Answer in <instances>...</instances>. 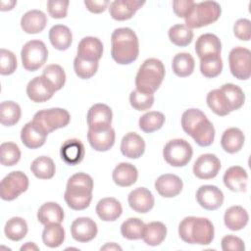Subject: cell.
<instances>
[{
    "label": "cell",
    "instance_id": "cell-30",
    "mask_svg": "<svg viewBox=\"0 0 251 251\" xmlns=\"http://www.w3.org/2000/svg\"><path fill=\"white\" fill-rule=\"evenodd\" d=\"M137 169L129 163H121L113 171L112 177L114 182L123 187L130 186L137 180Z\"/></svg>",
    "mask_w": 251,
    "mask_h": 251
},
{
    "label": "cell",
    "instance_id": "cell-16",
    "mask_svg": "<svg viewBox=\"0 0 251 251\" xmlns=\"http://www.w3.org/2000/svg\"><path fill=\"white\" fill-rule=\"evenodd\" d=\"M54 88L52 85L42 76L33 77L26 85V94L28 98L35 103H42L52 98Z\"/></svg>",
    "mask_w": 251,
    "mask_h": 251
},
{
    "label": "cell",
    "instance_id": "cell-46",
    "mask_svg": "<svg viewBox=\"0 0 251 251\" xmlns=\"http://www.w3.org/2000/svg\"><path fill=\"white\" fill-rule=\"evenodd\" d=\"M220 89L224 92L225 96L226 97L232 111L238 110L242 107L245 101V94L239 86L233 83H226L222 85Z\"/></svg>",
    "mask_w": 251,
    "mask_h": 251
},
{
    "label": "cell",
    "instance_id": "cell-21",
    "mask_svg": "<svg viewBox=\"0 0 251 251\" xmlns=\"http://www.w3.org/2000/svg\"><path fill=\"white\" fill-rule=\"evenodd\" d=\"M60 155L62 160L70 165L75 166L79 164L85 155V148L83 143L76 138H71L66 140L60 149Z\"/></svg>",
    "mask_w": 251,
    "mask_h": 251
},
{
    "label": "cell",
    "instance_id": "cell-14",
    "mask_svg": "<svg viewBox=\"0 0 251 251\" xmlns=\"http://www.w3.org/2000/svg\"><path fill=\"white\" fill-rule=\"evenodd\" d=\"M198 204L206 210H217L223 205L224 194L220 188L215 185H202L196 192Z\"/></svg>",
    "mask_w": 251,
    "mask_h": 251
},
{
    "label": "cell",
    "instance_id": "cell-38",
    "mask_svg": "<svg viewBox=\"0 0 251 251\" xmlns=\"http://www.w3.org/2000/svg\"><path fill=\"white\" fill-rule=\"evenodd\" d=\"M42 240L43 243L50 248L59 247L65 240V230L63 226L58 223L45 225L42 231Z\"/></svg>",
    "mask_w": 251,
    "mask_h": 251
},
{
    "label": "cell",
    "instance_id": "cell-1",
    "mask_svg": "<svg viewBox=\"0 0 251 251\" xmlns=\"http://www.w3.org/2000/svg\"><path fill=\"white\" fill-rule=\"evenodd\" d=\"M181 126L199 146L206 147L214 141V126L199 109L192 108L186 110L181 116Z\"/></svg>",
    "mask_w": 251,
    "mask_h": 251
},
{
    "label": "cell",
    "instance_id": "cell-22",
    "mask_svg": "<svg viewBox=\"0 0 251 251\" xmlns=\"http://www.w3.org/2000/svg\"><path fill=\"white\" fill-rule=\"evenodd\" d=\"M102 55L103 43L99 38L94 36H86L79 41L76 56L88 61L98 62Z\"/></svg>",
    "mask_w": 251,
    "mask_h": 251
},
{
    "label": "cell",
    "instance_id": "cell-9",
    "mask_svg": "<svg viewBox=\"0 0 251 251\" xmlns=\"http://www.w3.org/2000/svg\"><path fill=\"white\" fill-rule=\"evenodd\" d=\"M193 150L191 145L184 139L176 138L167 142L163 149L165 161L173 167H183L192 158Z\"/></svg>",
    "mask_w": 251,
    "mask_h": 251
},
{
    "label": "cell",
    "instance_id": "cell-25",
    "mask_svg": "<svg viewBox=\"0 0 251 251\" xmlns=\"http://www.w3.org/2000/svg\"><path fill=\"white\" fill-rule=\"evenodd\" d=\"M221 40L213 33H204L195 42V52L200 59L210 55H221Z\"/></svg>",
    "mask_w": 251,
    "mask_h": 251
},
{
    "label": "cell",
    "instance_id": "cell-44",
    "mask_svg": "<svg viewBox=\"0 0 251 251\" xmlns=\"http://www.w3.org/2000/svg\"><path fill=\"white\" fill-rule=\"evenodd\" d=\"M42 76L52 85L55 91L63 88L66 82V74L64 69L57 64H51L44 68Z\"/></svg>",
    "mask_w": 251,
    "mask_h": 251
},
{
    "label": "cell",
    "instance_id": "cell-41",
    "mask_svg": "<svg viewBox=\"0 0 251 251\" xmlns=\"http://www.w3.org/2000/svg\"><path fill=\"white\" fill-rule=\"evenodd\" d=\"M168 34L171 42L179 47L189 45L193 39L192 29L182 24H177L171 26Z\"/></svg>",
    "mask_w": 251,
    "mask_h": 251
},
{
    "label": "cell",
    "instance_id": "cell-23",
    "mask_svg": "<svg viewBox=\"0 0 251 251\" xmlns=\"http://www.w3.org/2000/svg\"><path fill=\"white\" fill-rule=\"evenodd\" d=\"M223 179L225 185L229 190L234 192H241L245 191L246 189L248 175L242 167L232 166L225 172Z\"/></svg>",
    "mask_w": 251,
    "mask_h": 251
},
{
    "label": "cell",
    "instance_id": "cell-8",
    "mask_svg": "<svg viewBox=\"0 0 251 251\" xmlns=\"http://www.w3.org/2000/svg\"><path fill=\"white\" fill-rule=\"evenodd\" d=\"M48 58V50L41 40H29L22 48L21 59L26 71L34 72L41 68Z\"/></svg>",
    "mask_w": 251,
    "mask_h": 251
},
{
    "label": "cell",
    "instance_id": "cell-7",
    "mask_svg": "<svg viewBox=\"0 0 251 251\" xmlns=\"http://www.w3.org/2000/svg\"><path fill=\"white\" fill-rule=\"evenodd\" d=\"M47 134L61 127H65L71 121L69 112L62 108H51L36 112L32 120Z\"/></svg>",
    "mask_w": 251,
    "mask_h": 251
},
{
    "label": "cell",
    "instance_id": "cell-49",
    "mask_svg": "<svg viewBox=\"0 0 251 251\" xmlns=\"http://www.w3.org/2000/svg\"><path fill=\"white\" fill-rule=\"evenodd\" d=\"M129 103L133 109L137 111H145L153 106L154 95L153 93H146L135 89L129 94Z\"/></svg>",
    "mask_w": 251,
    "mask_h": 251
},
{
    "label": "cell",
    "instance_id": "cell-48",
    "mask_svg": "<svg viewBox=\"0 0 251 251\" xmlns=\"http://www.w3.org/2000/svg\"><path fill=\"white\" fill-rule=\"evenodd\" d=\"M74 70L79 78L87 79L96 74L98 70V62L88 61L75 56L74 60Z\"/></svg>",
    "mask_w": 251,
    "mask_h": 251
},
{
    "label": "cell",
    "instance_id": "cell-27",
    "mask_svg": "<svg viewBox=\"0 0 251 251\" xmlns=\"http://www.w3.org/2000/svg\"><path fill=\"white\" fill-rule=\"evenodd\" d=\"M145 150V142L143 138L136 132L126 133L121 142V151L124 156L130 159L141 157Z\"/></svg>",
    "mask_w": 251,
    "mask_h": 251
},
{
    "label": "cell",
    "instance_id": "cell-36",
    "mask_svg": "<svg viewBox=\"0 0 251 251\" xmlns=\"http://www.w3.org/2000/svg\"><path fill=\"white\" fill-rule=\"evenodd\" d=\"M194 59L189 53H177L172 61L173 72L179 77H185L190 75L194 71Z\"/></svg>",
    "mask_w": 251,
    "mask_h": 251
},
{
    "label": "cell",
    "instance_id": "cell-54",
    "mask_svg": "<svg viewBox=\"0 0 251 251\" xmlns=\"http://www.w3.org/2000/svg\"><path fill=\"white\" fill-rule=\"evenodd\" d=\"M194 1L192 0H178L173 1V9L175 14L178 18H185L194 5Z\"/></svg>",
    "mask_w": 251,
    "mask_h": 251
},
{
    "label": "cell",
    "instance_id": "cell-53",
    "mask_svg": "<svg viewBox=\"0 0 251 251\" xmlns=\"http://www.w3.org/2000/svg\"><path fill=\"white\" fill-rule=\"evenodd\" d=\"M222 249L224 251H243L245 249L244 242L241 238L234 235H226L222 239Z\"/></svg>",
    "mask_w": 251,
    "mask_h": 251
},
{
    "label": "cell",
    "instance_id": "cell-28",
    "mask_svg": "<svg viewBox=\"0 0 251 251\" xmlns=\"http://www.w3.org/2000/svg\"><path fill=\"white\" fill-rule=\"evenodd\" d=\"M123 208L121 203L113 197L101 199L96 205V213L104 222H114L122 215Z\"/></svg>",
    "mask_w": 251,
    "mask_h": 251
},
{
    "label": "cell",
    "instance_id": "cell-13",
    "mask_svg": "<svg viewBox=\"0 0 251 251\" xmlns=\"http://www.w3.org/2000/svg\"><path fill=\"white\" fill-rule=\"evenodd\" d=\"M221 162L215 154L200 155L193 165V173L200 179H211L219 174Z\"/></svg>",
    "mask_w": 251,
    "mask_h": 251
},
{
    "label": "cell",
    "instance_id": "cell-31",
    "mask_svg": "<svg viewBox=\"0 0 251 251\" xmlns=\"http://www.w3.org/2000/svg\"><path fill=\"white\" fill-rule=\"evenodd\" d=\"M49 40L57 50H67L73 41V34L70 28L64 25H55L49 30Z\"/></svg>",
    "mask_w": 251,
    "mask_h": 251
},
{
    "label": "cell",
    "instance_id": "cell-12",
    "mask_svg": "<svg viewBox=\"0 0 251 251\" xmlns=\"http://www.w3.org/2000/svg\"><path fill=\"white\" fill-rule=\"evenodd\" d=\"M113 113L109 106L106 104L98 103L90 107L87 112V126L88 129L99 131L111 127Z\"/></svg>",
    "mask_w": 251,
    "mask_h": 251
},
{
    "label": "cell",
    "instance_id": "cell-20",
    "mask_svg": "<svg viewBox=\"0 0 251 251\" xmlns=\"http://www.w3.org/2000/svg\"><path fill=\"white\" fill-rule=\"evenodd\" d=\"M182 187L183 182L181 178L173 174L162 175L155 181V189L165 198H172L178 195Z\"/></svg>",
    "mask_w": 251,
    "mask_h": 251
},
{
    "label": "cell",
    "instance_id": "cell-19",
    "mask_svg": "<svg viewBox=\"0 0 251 251\" xmlns=\"http://www.w3.org/2000/svg\"><path fill=\"white\" fill-rule=\"evenodd\" d=\"M129 207L140 214L149 212L154 207V196L150 190L145 187L133 189L127 197Z\"/></svg>",
    "mask_w": 251,
    "mask_h": 251
},
{
    "label": "cell",
    "instance_id": "cell-17",
    "mask_svg": "<svg viewBox=\"0 0 251 251\" xmlns=\"http://www.w3.org/2000/svg\"><path fill=\"white\" fill-rule=\"evenodd\" d=\"M145 4L144 1L115 0L110 3V16L116 21H126L132 18L135 12Z\"/></svg>",
    "mask_w": 251,
    "mask_h": 251
},
{
    "label": "cell",
    "instance_id": "cell-3",
    "mask_svg": "<svg viewBox=\"0 0 251 251\" xmlns=\"http://www.w3.org/2000/svg\"><path fill=\"white\" fill-rule=\"evenodd\" d=\"M92 177L85 173H76L69 178L64 198L71 209L81 211L89 206L92 200Z\"/></svg>",
    "mask_w": 251,
    "mask_h": 251
},
{
    "label": "cell",
    "instance_id": "cell-45",
    "mask_svg": "<svg viewBox=\"0 0 251 251\" xmlns=\"http://www.w3.org/2000/svg\"><path fill=\"white\" fill-rule=\"evenodd\" d=\"M223 70V60L221 55H210L200 59L201 74L208 78L218 76Z\"/></svg>",
    "mask_w": 251,
    "mask_h": 251
},
{
    "label": "cell",
    "instance_id": "cell-55",
    "mask_svg": "<svg viewBox=\"0 0 251 251\" xmlns=\"http://www.w3.org/2000/svg\"><path fill=\"white\" fill-rule=\"evenodd\" d=\"M84 5L88 11L94 14H100L106 10L109 5L108 0H99V1H84Z\"/></svg>",
    "mask_w": 251,
    "mask_h": 251
},
{
    "label": "cell",
    "instance_id": "cell-57",
    "mask_svg": "<svg viewBox=\"0 0 251 251\" xmlns=\"http://www.w3.org/2000/svg\"><path fill=\"white\" fill-rule=\"evenodd\" d=\"M39 248L33 243V242H26L25 245H23L21 247V250L24 251V250H38Z\"/></svg>",
    "mask_w": 251,
    "mask_h": 251
},
{
    "label": "cell",
    "instance_id": "cell-5",
    "mask_svg": "<svg viewBox=\"0 0 251 251\" xmlns=\"http://www.w3.org/2000/svg\"><path fill=\"white\" fill-rule=\"evenodd\" d=\"M165 76V67L156 58L146 59L135 76L136 89L146 93H154L161 85Z\"/></svg>",
    "mask_w": 251,
    "mask_h": 251
},
{
    "label": "cell",
    "instance_id": "cell-26",
    "mask_svg": "<svg viewBox=\"0 0 251 251\" xmlns=\"http://www.w3.org/2000/svg\"><path fill=\"white\" fill-rule=\"evenodd\" d=\"M115 138L116 133L112 127L99 131L91 129H88L87 131V140L90 146L94 150L100 152H104L111 149L115 143Z\"/></svg>",
    "mask_w": 251,
    "mask_h": 251
},
{
    "label": "cell",
    "instance_id": "cell-32",
    "mask_svg": "<svg viewBox=\"0 0 251 251\" xmlns=\"http://www.w3.org/2000/svg\"><path fill=\"white\" fill-rule=\"evenodd\" d=\"M244 140V134L239 128L230 127L225 130V132L223 133L221 138V145L226 152L233 154L238 152L242 148Z\"/></svg>",
    "mask_w": 251,
    "mask_h": 251
},
{
    "label": "cell",
    "instance_id": "cell-10",
    "mask_svg": "<svg viewBox=\"0 0 251 251\" xmlns=\"http://www.w3.org/2000/svg\"><path fill=\"white\" fill-rule=\"evenodd\" d=\"M231 75L241 80H246L251 75V52L249 49L237 46L230 50L228 55Z\"/></svg>",
    "mask_w": 251,
    "mask_h": 251
},
{
    "label": "cell",
    "instance_id": "cell-43",
    "mask_svg": "<svg viewBox=\"0 0 251 251\" xmlns=\"http://www.w3.org/2000/svg\"><path fill=\"white\" fill-rule=\"evenodd\" d=\"M165 123V116L161 112L150 111L139 118L138 126L139 128L146 132L151 133L160 129Z\"/></svg>",
    "mask_w": 251,
    "mask_h": 251
},
{
    "label": "cell",
    "instance_id": "cell-6",
    "mask_svg": "<svg viewBox=\"0 0 251 251\" xmlns=\"http://www.w3.org/2000/svg\"><path fill=\"white\" fill-rule=\"evenodd\" d=\"M222 13L221 6L216 1H204L194 3L188 15L184 18L185 25L191 28H198L216 22Z\"/></svg>",
    "mask_w": 251,
    "mask_h": 251
},
{
    "label": "cell",
    "instance_id": "cell-35",
    "mask_svg": "<svg viewBox=\"0 0 251 251\" xmlns=\"http://www.w3.org/2000/svg\"><path fill=\"white\" fill-rule=\"evenodd\" d=\"M167 227L161 222H151L145 226V230L142 239L147 245H160L166 238Z\"/></svg>",
    "mask_w": 251,
    "mask_h": 251
},
{
    "label": "cell",
    "instance_id": "cell-40",
    "mask_svg": "<svg viewBox=\"0 0 251 251\" xmlns=\"http://www.w3.org/2000/svg\"><path fill=\"white\" fill-rule=\"evenodd\" d=\"M22 115L19 104L13 101H4L0 105V122L3 126H12L16 125Z\"/></svg>",
    "mask_w": 251,
    "mask_h": 251
},
{
    "label": "cell",
    "instance_id": "cell-18",
    "mask_svg": "<svg viewBox=\"0 0 251 251\" xmlns=\"http://www.w3.org/2000/svg\"><path fill=\"white\" fill-rule=\"evenodd\" d=\"M47 133L33 121L26 123L21 130V139L24 145L29 149L41 147L47 137Z\"/></svg>",
    "mask_w": 251,
    "mask_h": 251
},
{
    "label": "cell",
    "instance_id": "cell-50",
    "mask_svg": "<svg viewBox=\"0 0 251 251\" xmlns=\"http://www.w3.org/2000/svg\"><path fill=\"white\" fill-rule=\"evenodd\" d=\"M17 58L10 50L2 48L0 50V74L2 75H12L17 69Z\"/></svg>",
    "mask_w": 251,
    "mask_h": 251
},
{
    "label": "cell",
    "instance_id": "cell-51",
    "mask_svg": "<svg viewBox=\"0 0 251 251\" xmlns=\"http://www.w3.org/2000/svg\"><path fill=\"white\" fill-rule=\"evenodd\" d=\"M70 2L68 0H49L47 1V10L54 19H63L67 16Z\"/></svg>",
    "mask_w": 251,
    "mask_h": 251
},
{
    "label": "cell",
    "instance_id": "cell-29",
    "mask_svg": "<svg viewBox=\"0 0 251 251\" xmlns=\"http://www.w3.org/2000/svg\"><path fill=\"white\" fill-rule=\"evenodd\" d=\"M248 213L241 206H231L226 209L224 215V222L226 226L233 231L244 228L248 224Z\"/></svg>",
    "mask_w": 251,
    "mask_h": 251
},
{
    "label": "cell",
    "instance_id": "cell-4",
    "mask_svg": "<svg viewBox=\"0 0 251 251\" xmlns=\"http://www.w3.org/2000/svg\"><path fill=\"white\" fill-rule=\"evenodd\" d=\"M180 238L189 244L208 245L214 239V226L207 218L186 217L178 226Z\"/></svg>",
    "mask_w": 251,
    "mask_h": 251
},
{
    "label": "cell",
    "instance_id": "cell-24",
    "mask_svg": "<svg viewBox=\"0 0 251 251\" xmlns=\"http://www.w3.org/2000/svg\"><path fill=\"white\" fill-rule=\"evenodd\" d=\"M47 24L46 15L39 10L27 11L21 19V27L29 34L41 32Z\"/></svg>",
    "mask_w": 251,
    "mask_h": 251
},
{
    "label": "cell",
    "instance_id": "cell-15",
    "mask_svg": "<svg viewBox=\"0 0 251 251\" xmlns=\"http://www.w3.org/2000/svg\"><path fill=\"white\" fill-rule=\"evenodd\" d=\"M97 231L96 223L87 217L77 218L71 225V234L77 242L91 241L96 236Z\"/></svg>",
    "mask_w": 251,
    "mask_h": 251
},
{
    "label": "cell",
    "instance_id": "cell-58",
    "mask_svg": "<svg viewBox=\"0 0 251 251\" xmlns=\"http://www.w3.org/2000/svg\"><path fill=\"white\" fill-rule=\"evenodd\" d=\"M101 250H122V248L116 243H107L106 245L101 247Z\"/></svg>",
    "mask_w": 251,
    "mask_h": 251
},
{
    "label": "cell",
    "instance_id": "cell-39",
    "mask_svg": "<svg viewBox=\"0 0 251 251\" xmlns=\"http://www.w3.org/2000/svg\"><path fill=\"white\" fill-rule=\"evenodd\" d=\"M4 232L8 239L12 241H20L27 233V224L21 217H13L7 221Z\"/></svg>",
    "mask_w": 251,
    "mask_h": 251
},
{
    "label": "cell",
    "instance_id": "cell-11",
    "mask_svg": "<svg viewBox=\"0 0 251 251\" xmlns=\"http://www.w3.org/2000/svg\"><path fill=\"white\" fill-rule=\"evenodd\" d=\"M27 188L28 178L25 174L21 171L11 172L1 180V198L5 201H12L26 191Z\"/></svg>",
    "mask_w": 251,
    "mask_h": 251
},
{
    "label": "cell",
    "instance_id": "cell-2",
    "mask_svg": "<svg viewBox=\"0 0 251 251\" xmlns=\"http://www.w3.org/2000/svg\"><path fill=\"white\" fill-rule=\"evenodd\" d=\"M139 53V42L135 32L129 27L116 28L111 35V55L120 65L134 62Z\"/></svg>",
    "mask_w": 251,
    "mask_h": 251
},
{
    "label": "cell",
    "instance_id": "cell-56",
    "mask_svg": "<svg viewBox=\"0 0 251 251\" xmlns=\"http://www.w3.org/2000/svg\"><path fill=\"white\" fill-rule=\"evenodd\" d=\"M17 4V1H1V11H8V10H12L14 8V6Z\"/></svg>",
    "mask_w": 251,
    "mask_h": 251
},
{
    "label": "cell",
    "instance_id": "cell-52",
    "mask_svg": "<svg viewBox=\"0 0 251 251\" xmlns=\"http://www.w3.org/2000/svg\"><path fill=\"white\" fill-rule=\"evenodd\" d=\"M234 35L239 40L248 41L251 37V22L248 19H239L233 25Z\"/></svg>",
    "mask_w": 251,
    "mask_h": 251
},
{
    "label": "cell",
    "instance_id": "cell-47",
    "mask_svg": "<svg viewBox=\"0 0 251 251\" xmlns=\"http://www.w3.org/2000/svg\"><path fill=\"white\" fill-rule=\"evenodd\" d=\"M21 159V150L14 142H4L0 146V162L3 166L11 167Z\"/></svg>",
    "mask_w": 251,
    "mask_h": 251
},
{
    "label": "cell",
    "instance_id": "cell-33",
    "mask_svg": "<svg viewBox=\"0 0 251 251\" xmlns=\"http://www.w3.org/2000/svg\"><path fill=\"white\" fill-rule=\"evenodd\" d=\"M37 219L44 226L52 223L61 224L64 220V211L58 203L46 202L38 209Z\"/></svg>",
    "mask_w": 251,
    "mask_h": 251
},
{
    "label": "cell",
    "instance_id": "cell-37",
    "mask_svg": "<svg viewBox=\"0 0 251 251\" xmlns=\"http://www.w3.org/2000/svg\"><path fill=\"white\" fill-rule=\"evenodd\" d=\"M32 174L40 179L52 178L55 175V164L50 157L40 156L34 159L30 165Z\"/></svg>",
    "mask_w": 251,
    "mask_h": 251
},
{
    "label": "cell",
    "instance_id": "cell-34",
    "mask_svg": "<svg viewBox=\"0 0 251 251\" xmlns=\"http://www.w3.org/2000/svg\"><path fill=\"white\" fill-rule=\"evenodd\" d=\"M209 108L218 116L224 117L232 112L230 105L221 89L211 90L206 97Z\"/></svg>",
    "mask_w": 251,
    "mask_h": 251
},
{
    "label": "cell",
    "instance_id": "cell-42",
    "mask_svg": "<svg viewBox=\"0 0 251 251\" xmlns=\"http://www.w3.org/2000/svg\"><path fill=\"white\" fill-rule=\"evenodd\" d=\"M145 224L138 218H129L121 226L122 235L128 240L141 239L145 230Z\"/></svg>",
    "mask_w": 251,
    "mask_h": 251
}]
</instances>
